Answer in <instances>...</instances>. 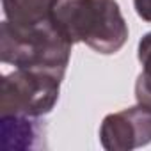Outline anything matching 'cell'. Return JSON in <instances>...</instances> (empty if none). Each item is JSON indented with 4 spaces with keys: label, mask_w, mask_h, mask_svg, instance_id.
I'll return each instance as SVG.
<instances>
[{
    "label": "cell",
    "mask_w": 151,
    "mask_h": 151,
    "mask_svg": "<svg viewBox=\"0 0 151 151\" xmlns=\"http://www.w3.org/2000/svg\"><path fill=\"white\" fill-rule=\"evenodd\" d=\"M53 22L75 43L98 53H117L128 41V25L116 0H59Z\"/></svg>",
    "instance_id": "1"
},
{
    "label": "cell",
    "mask_w": 151,
    "mask_h": 151,
    "mask_svg": "<svg viewBox=\"0 0 151 151\" xmlns=\"http://www.w3.org/2000/svg\"><path fill=\"white\" fill-rule=\"evenodd\" d=\"M73 43L53 18L36 25H16L4 20L0 25V59L4 64L45 69L66 75Z\"/></svg>",
    "instance_id": "2"
},
{
    "label": "cell",
    "mask_w": 151,
    "mask_h": 151,
    "mask_svg": "<svg viewBox=\"0 0 151 151\" xmlns=\"http://www.w3.org/2000/svg\"><path fill=\"white\" fill-rule=\"evenodd\" d=\"M64 77L45 69L16 68L0 82V116L43 117L59 101Z\"/></svg>",
    "instance_id": "3"
},
{
    "label": "cell",
    "mask_w": 151,
    "mask_h": 151,
    "mask_svg": "<svg viewBox=\"0 0 151 151\" xmlns=\"http://www.w3.org/2000/svg\"><path fill=\"white\" fill-rule=\"evenodd\" d=\"M100 142L109 151H130L151 142V110L139 105L109 114L100 126Z\"/></svg>",
    "instance_id": "4"
},
{
    "label": "cell",
    "mask_w": 151,
    "mask_h": 151,
    "mask_svg": "<svg viewBox=\"0 0 151 151\" xmlns=\"http://www.w3.org/2000/svg\"><path fill=\"white\" fill-rule=\"evenodd\" d=\"M4 149H34L45 146V124L41 117L0 116Z\"/></svg>",
    "instance_id": "5"
},
{
    "label": "cell",
    "mask_w": 151,
    "mask_h": 151,
    "mask_svg": "<svg viewBox=\"0 0 151 151\" xmlns=\"http://www.w3.org/2000/svg\"><path fill=\"white\" fill-rule=\"evenodd\" d=\"M59 0H2L4 16L16 25H36L53 16Z\"/></svg>",
    "instance_id": "6"
},
{
    "label": "cell",
    "mask_w": 151,
    "mask_h": 151,
    "mask_svg": "<svg viewBox=\"0 0 151 151\" xmlns=\"http://www.w3.org/2000/svg\"><path fill=\"white\" fill-rule=\"evenodd\" d=\"M137 55L142 64V71L135 82V100L139 105L151 110V32L140 37Z\"/></svg>",
    "instance_id": "7"
},
{
    "label": "cell",
    "mask_w": 151,
    "mask_h": 151,
    "mask_svg": "<svg viewBox=\"0 0 151 151\" xmlns=\"http://www.w3.org/2000/svg\"><path fill=\"white\" fill-rule=\"evenodd\" d=\"M135 13L144 20L151 23V0H133Z\"/></svg>",
    "instance_id": "8"
}]
</instances>
